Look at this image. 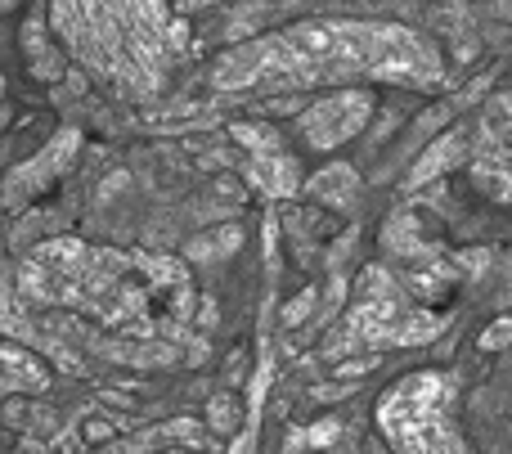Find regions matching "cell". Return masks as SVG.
<instances>
[{
  "label": "cell",
  "instance_id": "6da1fadb",
  "mask_svg": "<svg viewBox=\"0 0 512 454\" xmlns=\"http://www.w3.org/2000/svg\"><path fill=\"white\" fill-rule=\"evenodd\" d=\"M391 446L405 450H459L454 437V378L450 374H414L391 387L378 410Z\"/></svg>",
  "mask_w": 512,
  "mask_h": 454
},
{
  "label": "cell",
  "instance_id": "7a4b0ae2",
  "mask_svg": "<svg viewBox=\"0 0 512 454\" xmlns=\"http://www.w3.org/2000/svg\"><path fill=\"white\" fill-rule=\"evenodd\" d=\"M0 387H23V392H41V387H45V369L36 365L27 351L9 347V351H0Z\"/></svg>",
  "mask_w": 512,
  "mask_h": 454
}]
</instances>
